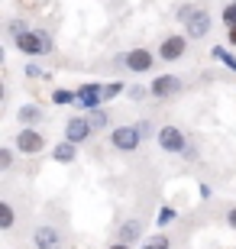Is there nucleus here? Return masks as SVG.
Listing matches in <instances>:
<instances>
[{
	"label": "nucleus",
	"instance_id": "nucleus-1",
	"mask_svg": "<svg viewBox=\"0 0 236 249\" xmlns=\"http://www.w3.org/2000/svg\"><path fill=\"white\" fill-rule=\"evenodd\" d=\"M13 46H17V52H23V55L39 58V55H52L55 52V39L46 29H29V33H23L19 39H13Z\"/></svg>",
	"mask_w": 236,
	"mask_h": 249
},
{
	"label": "nucleus",
	"instance_id": "nucleus-16",
	"mask_svg": "<svg viewBox=\"0 0 236 249\" xmlns=\"http://www.w3.org/2000/svg\"><path fill=\"white\" fill-rule=\"evenodd\" d=\"M210 55L217 58V62H223V65H227V68H230V71L236 74V55H233V52H230L227 46H214V49H210Z\"/></svg>",
	"mask_w": 236,
	"mask_h": 249
},
{
	"label": "nucleus",
	"instance_id": "nucleus-13",
	"mask_svg": "<svg viewBox=\"0 0 236 249\" xmlns=\"http://www.w3.org/2000/svg\"><path fill=\"white\" fill-rule=\"evenodd\" d=\"M74 159H78V146H74L72 139H62V142L52 146V162H58V165H72Z\"/></svg>",
	"mask_w": 236,
	"mask_h": 249
},
{
	"label": "nucleus",
	"instance_id": "nucleus-9",
	"mask_svg": "<svg viewBox=\"0 0 236 249\" xmlns=\"http://www.w3.org/2000/svg\"><path fill=\"white\" fill-rule=\"evenodd\" d=\"M120 65H127L129 71H136V74H145V71H152L155 68V55L149 52V49H129L127 55H120Z\"/></svg>",
	"mask_w": 236,
	"mask_h": 249
},
{
	"label": "nucleus",
	"instance_id": "nucleus-15",
	"mask_svg": "<svg viewBox=\"0 0 236 249\" xmlns=\"http://www.w3.org/2000/svg\"><path fill=\"white\" fill-rule=\"evenodd\" d=\"M52 104L55 107H74V104H78V91H72V88H55Z\"/></svg>",
	"mask_w": 236,
	"mask_h": 249
},
{
	"label": "nucleus",
	"instance_id": "nucleus-24",
	"mask_svg": "<svg viewBox=\"0 0 236 249\" xmlns=\"http://www.w3.org/2000/svg\"><path fill=\"white\" fill-rule=\"evenodd\" d=\"M13 159H17V152H13L10 146L0 149V172H10V168H13Z\"/></svg>",
	"mask_w": 236,
	"mask_h": 249
},
{
	"label": "nucleus",
	"instance_id": "nucleus-17",
	"mask_svg": "<svg viewBox=\"0 0 236 249\" xmlns=\"http://www.w3.org/2000/svg\"><path fill=\"white\" fill-rule=\"evenodd\" d=\"M139 249H172V240L165 236V233H155V236H145L139 243Z\"/></svg>",
	"mask_w": 236,
	"mask_h": 249
},
{
	"label": "nucleus",
	"instance_id": "nucleus-7",
	"mask_svg": "<svg viewBox=\"0 0 236 249\" xmlns=\"http://www.w3.org/2000/svg\"><path fill=\"white\" fill-rule=\"evenodd\" d=\"M210 26H214V23H210V13L204 7H194L188 17H184V33H188V39H207Z\"/></svg>",
	"mask_w": 236,
	"mask_h": 249
},
{
	"label": "nucleus",
	"instance_id": "nucleus-26",
	"mask_svg": "<svg viewBox=\"0 0 236 249\" xmlns=\"http://www.w3.org/2000/svg\"><path fill=\"white\" fill-rule=\"evenodd\" d=\"M129 101H145V97H152V91L149 88H143V84H129Z\"/></svg>",
	"mask_w": 236,
	"mask_h": 249
},
{
	"label": "nucleus",
	"instance_id": "nucleus-6",
	"mask_svg": "<svg viewBox=\"0 0 236 249\" xmlns=\"http://www.w3.org/2000/svg\"><path fill=\"white\" fill-rule=\"evenodd\" d=\"M94 133H97V129H94V123H91L88 113H78V117H72V120H65V139H72L74 146L88 142Z\"/></svg>",
	"mask_w": 236,
	"mask_h": 249
},
{
	"label": "nucleus",
	"instance_id": "nucleus-34",
	"mask_svg": "<svg viewBox=\"0 0 236 249\" xmlns=\"http://www.w3.org/2000/svg\"><path fill=\"white\" fill-rule=\"evenodd\" d=\"M233 3H236V0H233Z\"/></svg>",
	"mask_w": 236,
	"mask_h": 249
},
{
	"label": "nucleus",
	"instance_id": "nucleus-22",
	"mask_svg": "<svg viewBox=\"0 0 236 249\" xmlns=\"http://www.w3.org/2000/svg\"><path fill=\"white\" fill-rule=\"evenodd\" d=\"M123 91H127V84H123V81H107V84H104V104L113 101V97H120Z\"/></svg>",
	"mask_w": 236,
	"mask_h": 249
},
{
	"label": "nucleus",
	"instance_id": "nucleus-3",
	"mask_svg": "<svg viewBox=\"0 0 236 249\" xmlns=\"http://www.w3.org/2000/svg\"><path fill=\"white\" fill-rule=\"evenodd\" d=\"M155 142H159V149H162V152H168V156H182L184 149L191 146V142H188V136L182 133V126H175V123H168V126H162V129H159Z\"/></svg>",
	"mask_w": 236,
	"mask_h": 249
},
{
	"label": "nucleus",
	"instance_id": "nucleus-33",
	"mask_svg": "<svg viewBox=\"0 0 236 249\" xmlns=\"http://www.w3.org/2000/svg\"><path fill=\"white\" fill-rule=\"evenodd\" d=\"M227 42L236 49V26H230V29H227Z\"/></svg>",
	"mask_w": 236,
	"mask_h": 249
},
{
	"label": "nucleus",
	"instance_id": "nucleus-28",
	"mask_svg": "<svg viewBox=\"0 0 236 249\" xmlns=\"http://www.w3.org/2000/svg\"><path fill=\"white\" fill-rule=\"evenodd\" d=\"M136 126H139V133H143V139L152 136V126H149V120H136Z\"/></svg>",
	"mask_w": 236,
	"mask_h": 249
},
{
	"label": "nucleus",
	"instance_id": "nucleus-10",
	"mask_svg": "<svg viewBox=\"0 0 236 249\" xmlns=\"http://www.w3.org/2000/svg\"><path fill=\"white\" fill-rule=\"evenodd\" d=\"M104 104V81H88V84H81L78 88V110H94V107H100Z\"/></svg>",
	"mask_w": 236,
	"mask_h": 249
},
{
	"label": "nucleus",
	"instance_id": "nucleus-11",
	"mask_svg": "<svg viewBox=\"0 0 236 249\" xmlns=\"http://www.w3.org/2000/svg\"><path fill=\"white\" fill-rule=\"evenodd\" d=\"M62 230L52 227V223H39L33 230V246L36 249H62Z\"/></svg>",
	"mask_w": 236,
	"mask_h": 249
},
{
	"label": "nucleus",
	"instance_id": "nucleus-4",
	"mask_svg": "<svg viewBox=\"0 0 236 249\" xmlns=\"http://www.w3.org/2000/svg\"><path fill=\"white\" fill-rule=\"evenodd\" d=\"M13 146H17L19 156H39V152H46V136L39 133L36 126H23L17 133V139H13Z\"/></svg>",
	"mask_w": 236,
	"mask_h": 249
},
{
	"label": "nucleus",
	"instance_id": "nucleus-8",
	"mask_svg": "<svg viewBox=\"0 0 236 249\" xmlns=\"http://www.w3.org/2000/svg\"><path fill=\"white\" fill-rule=\"evenodd\" d=\"M149 91H152L155 101H168V97H175V94L184 91V81L178 78V74H155L152 84H149Z\"/></svg>",
	"mask_w": 236,
	"mask_h": 249
},
{
	"label": "nucleus",
	"instance_id": "nucleus-25",
	"mask_svg": "<svg viewBox=\"0 0 236 249\" xmlns=\"http://www.w3.org/2000/svg\"><path fill=\"white\" fill-rule=\"evenodd\" d=\"M220 19H223V26H236V3H233V0H230V3H227V7H223V13H220Z\"/></svg>",
	"mask_w": 236,
	"mask_h": 249
},
{
	"label": "nucleus",
	"instance_id": "nucleus-12",
	"mask_svg": "<svg viewBox=\"0 0 236 249\" xmlns=\"http://www.w3.org/2000/svg\"><path fill=\"white\" fill-rule=\"evenodd\" d=\"M117 240H123V243H143L145 236H143V223L136 220V217H129V220H123L120 223V230H117Z\"/></svg>",
	"mask_w": 236,
	"mask_h": 249
},
{
	"label": "nucleus",
	"instance_id": "nucleus-19",
	"mask_svg": "<svg viewBox=\"0 0 236 249\" xmlns=\"http://www.w3.org/2000/svg\"><path fill=\"white\" fill-rule=\"evenodd\" d=\"M23 33H29V23H26L23 17H13V19L7 23V36H10V42H13V39H19Z\"/></svg>",
	"mask_w": 236,
	"mask_h": 249
},
{
	"label": "nucleus",
	"instance_id": "nucleus-31",
	"mask_svg": "<svg viewBox=\"0 0 236 249\" xmlns=\"http://www.w3.org/2000/svg\"><path fill=\"white\" fill-rule=\"evenodd\" d=\"M182 156L188 159V162H198V149H194V146H188V149H184V152H182Z\"/></svg>",
	"mask_w": 236,
	"mask_h": 249
},
{
	"label": "nucleus",
	"instance_id": "nucleus-5",
	"mask_svg": "<svg viewBox=\"0 0 236 249\" xmlns=\"http://www.w3.org/2000/svg\"><path fill=\"white\" fill-rule=\"evenodd\" d=\"M188 55V33H172L159 42V58L162 62H182Z\"/></svg>",
	"mask_w": 236,
	"mask_h": 249
},
{
	"label": "nucleus",
	"instance_id": "nucleus-2",
	"mask_svg": "<svg viewBox=\"0 0 236 249\" xmlns=\"http://www.w3.org/2000/svg\"><path fill=\"white\" fill-rule=\"evenodd\" d=\"M143 142L145 139H143V133H139L136 123H123V126L110 129V146L117 149V152H136Z\"/></svg>",
	"mask_w": 236,
	"mask_h": 249
},
{
	"label": "nucleus",
	"instance_id": "nucleus-14",
	"mask_svg": "<svg viewBox=\"0 0 236 249\" xmlns=\"http://www.w3.org/2000/svg\"><path fill=\"white\" fill-rule=\"evenodd\" d=\"M17 120L23 123V126H39V123L46 120V110H42L39 104H23L17 110Z\"/></svg>",
	"mask_w": 236,
	"mask_h": 249
},
{
	"label": "nucleus",
	"instance_id": "nucleus-32",
	"mask_svg": "<svg viewBox=\"0 0 236 249\" xmlns=\"http://www.w3.org/2000/svg\"><path fill=\"white\" fill-rule=\"evenodd\" d=\"M107 249H133V243H123V240H113Z\"/></svg>",
	"mask_w": 236,
	"mask_h": 249
},
{
	"label": "nucleus",
	"instance_id": "nucleus-27",
	"mask_svg": "<svg viewBox=\"0 0 236 249\" xmlns=\"http://www.w3.org/2000/svg\"><path fill=\"white\" fill-rule=\"evenodd\" d=\"M198 194H200V201H210V197H214V188H210L207 181H200V185H198Z\"/></svg>",
	"mask_w": 236,
	"mask_h": 249
},
{
	"label": "nucleus",
	"instance_id": "nucleus-20",
	"mask_svg": "<svg viewBox=\"0 0 236 249\" xmlns=\"http://www.w3.org/2000/svg\"><path fill=\"white\" fill-rule=\"evenodd\" d=\"M88 117H91L94 129H107V126H110V113L104 110V107H94V110H88Z\"/></svg>",
	"mask_w": 236,
	"mask_h": 249
},
{
	"label": "nucleus",
	"instance_id": "nucleus-29",
	"mask_svg": "<svg viewBox=\"0 0 236 249\" xmlns=\"http://www.w3.org/2000/svg\"><path fill=\"white\" fill-rule=\"evenodd\" d=\"M227 227H230V230H236V204L227 211Z\"/></svg>",
	"mask_w": 236,
	"mask_h": 249
},
{
	"label": "nucleus",
	"instance_id": "nucleus-21",
	"mask_svg": "<svg viewBox=\"0 0 236 249\" xmlns=\"http://www.w3.org/2000/svg\"><path fill=\"white\" fill-rule=\"evenodd\" d=\"M17 223V213H13V207H10V201L0 204V230H10Z\"/></svg>",
	"mask_w": 236,
	"mask_h": 249
},
{
	"label": "nucleus",
	"instance_id": "nucleus-18",
	"mask_svg": "<svg viewBox=\"0 0 236 249\" xmlns=\"http://www.w3.org/2000/svg\"><path fill=\"white\" fill-rule=\"evenodd\" d=\"M178 220V211H175L172 204H162L159 207V213H155V227H168V223Z\"/></svg>",
	"mask_w": 236,
	"mask_h": 249
},
{
	"label": "nucleus",
	"instance_id": "nucleus-23",
	"mask_svg": "<svg viewBox=\"0 0 236 249\" xmlns=\"http://www.w3.org/2000/svg\"><path fill=\"white\" fill-rule=\"evenodd\" d=\"M23 74H26V78H33V81H39V78H52V74H49L42 65H36V62H29L26 68H23Z\"/></svg>",
	"mask_w": 236,
	"mask_h": 249
},
{
	"label": "nucleus",
	"instance_id": "nucleus-30",
	"mask_svg": "<svg viewBox=\"0 0 236 249\" xmlns=\"http://www.w3.org/2000/svg\"><path fill=\"white\" fill-rule=\"evenodd\" d=\"M191 10H194V3H182V7H178V19H182V23H184V17H188Z\"/></svg>",
	"mask_w": 236,
	"mask_h": 249
}]
</instances>
